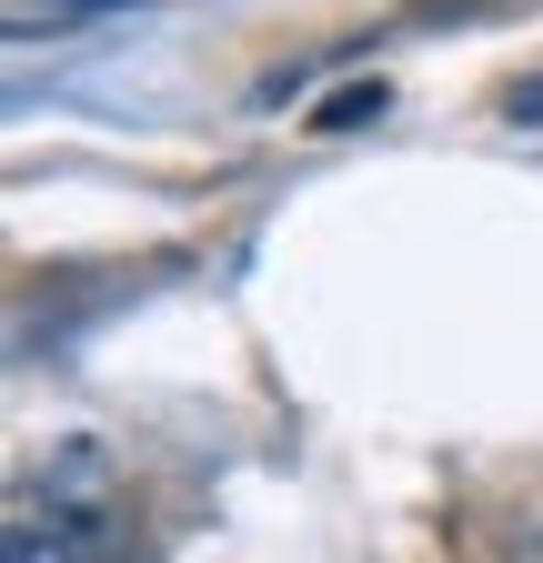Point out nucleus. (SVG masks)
I'll use <instances>...</instances> for the list:
<instances>
[{
    "mask_svg": "<svg viewBox=\"0 0 543 563\" xmlns=\"http://www.w3.org/2000/svg\"><path fill=\"white\" fill-rule=\"evenodd\" d=\"M0 563H101V523L91 514H31V523H11Z\"/></svg>",
    "mask_w": 543,
    "mask_h": 563,
    "instance_id": "f257e3e1",
    "label": "nucleus"
},
{
    "mask_svg": "<svg viewBox=\"0 0 543 563\" xmlns=\"http://www.w3.org/2000/svg\"><path fill=\"white\" fill-rule=\"evenodd\" d=\"M383 101H392L383 81H343V91L312 111V131H363V121H383Z\"/></svg>",
    "mask_w": 543,
    "mask_h": 563,
    "instance_id": "f03ea898",
    "label": "nucleus"
},
{
    "mask_svg": "<svg viewBox=\"0 0 543 563\" xmlns=\"http://www.w3.org/2000/svg\"><path fill=\"white\" fill-rule=\"evenodd\" d=\"M31 11H131V0H21V21Z\"/></svg>",
    "mask_w": 543,
    "mask_h": 563,
    "instance_id": "7ed1b4c3",
    "label": "nucleus"
}]
</instances>
